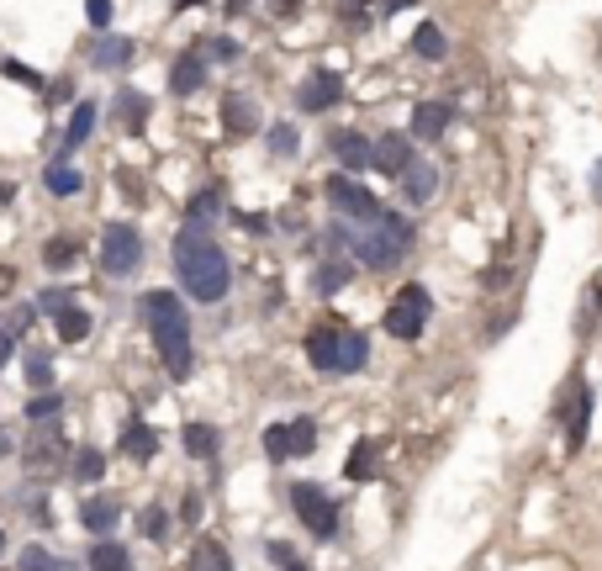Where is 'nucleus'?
<instances>
[{"label": "nucleus", "mask_w": 602, "mask_h": 571, "mask_svg": "<svg viewBox=\"0 0 602 571\" xmlns=\"http://www.w3.org/2000/svg\"><path fill=\"white\" fill-rule=\"evenodd\" d=\"M22 571H64V566L53 561L43 545H32V550H22Z\"/></svg>", "instance_id": "41"}, {"label": "nucleus", "mask_w": 602, "mask_h": 571, "mask_svg": "<svg viewBox=\"0 0 602 571\" xmlns=\"http://www.w3.org/2000/svg\"><path fill=\"white\" fill-rule=\"evenodd\" d=\"M185 6H201V0H175V11H185Z\"/></svg>", "instance_id": "53"}, {"label": "nucleus", "mask_w": 602, "mask_h": 571, "mask_svg": "<svg viewBox=\"0 0 602 571\" xmlns=\"http://www.w3.org/2000/svg\"><path fill=\"white\" fill-rule=\"evenodd\" d=\"M6 201H11V186H0V207H6Z\"/></svg>", "instance_id": "54"}, {"label": "nucleus", "mask_w": 602, "mask_h": 571, "mask_svg": "<svg viewBox=\"0 0 602 571\" xmlns=\"http://www.w3.org/2000/svg\"><path fill=\"white\" fill-rule=\"evenodd\" d=\"M270 556H275L280 566H286V571H312V566H301V561L291 556V550H286V545H270Z\"/></svg>", "instance_id": "46"}, {"label": "nucleus", "mask_w": 602, "mask_h": 571, "mask_svg": "<svg viewBox=\"0 0 602 571\" xmlns=\"http://www.w3.org/2000/svg\"><path fill=\"white\" fill-rule=\"evenodd\" d=\"M180 439H185V455H196V460H212L217 445H222L212 423H185V434H180Z\"/></svg>", "instance_id": "22"}, {"label": "nucleus", "mask_w": 602, "mask_h": 571, "mask_svg": "<svg viewBox=\"0 0 602 571\" xmlns=\"http://www.w3.org/2000/svg\"><path fill=\"white\" fill-rule=\"evenodd\" d=\"M59 408H64L59 392H48V397L37 392V397H32V408H27V418H32V423H53V413H59Z\"/></svg>", "instance_id": "38"}, {"label": "nucleus", "mask_w": 602, "mask_h": 571, "mask_svg": "<svg viewBox=\"0 0 602 571\" xmlns=\"http://www.w3.org/2000/svg\"><path fill=\"white\" fill-rule=\"evenodd\" d=\"M169 254H175L180 286L191 291L196 302H222V297H228V260H222L217 238H206L201 228H185Z\"/></svg>", "instance_id": "1"}, {"label": "nucleus", "mask_w": 602, "mask_h": 571, "mask_svg": "<svg viewBox=\"0 0 602 571\" xmlns=\"http://www.w3.org/2000/svg\"><path fill=\"white\" fill-rule=\"evenodd\" d=\"M328 196H333V207L344 212V217H354V223H375V217L386 212L365 186H354V180H344V175H333V180H328Z\"/></svg>", "instance_id": "8"}, {"label": "nucleus", "mask_w": 602, "mask_h": 571, "mask_svg": "<svg viewBox=\"0 0 602 571\" xmlns=\"http://www.w3.org/2000/svg\"><path fill=\"white\" fill-rule=\"evenodd\" d=\"M333 154L344 170H365V164H375V143H365L360 133H338L333 138Z\"/></svg>", "instance_id": "16"}, {"label": "nucleus", "mask_w": 602, "mask_h": 571, "mask_svg": "<svg viewBox=\"0 0 602 571\" xmlns=\"http://www.w3.org/2000/svg\"><path fill=\"white\" fill-rule=\"evenodd\" d=\"M375 471H381V460H375V439H360L354 455H349V466H344V476H349V482H370Z\"/></svg>", "instance_id": "23"}, {"label": "nucleus", "mask_w": 602, "mask_h": 571, "mask_svg": "<svg viewBox=\"0 0 602 571\" xmlns=\"http://www.w3.org/2000/svg\"><path fill=\"white\" fill-rule=\"evenodd\" d=\"M143 534H148V540H164V534H169V513L164 508H143Z\"/></svg>", "instance_id": "43"}, {"label": "nucleus", "mask_w": 602, "mask_h": 571, "mask_svg": "<svg viewBox=\"0 0 602 571\" xmlns=\"http://www.w3.org/2000/svg\"><path fill=\"white\" fill-rule=\"evenodd\" d=\"M265 455L275 460V466H280V460H291V423H270V429H265Z\"/></svg>", "instance_id": "33"}, {"label": "nucleus", "mask_w": 602, "mask_h": 571, "mask_svg": "<svg viewBox=\"0 0 602 571\" xmlns=\"http://www.w3.org/2000/svg\"><path fill=\"white\" fill-rule=\"evenodd\" d=\"M117 117H122L127 133H143V127H148V101L138 96V90H122V96H117Z\"/></svg>", "instance_id": "25"}, {"label": "nucleus", "mask_w": 602, "mask_h": 571, "mask_svg": "<svg viewBox=\"0 0 602 571\" xmlns=\"http://www.w3.org/2000/svg\"><path fill=\"white\" fill-rule=\"evenodd\" d=\"M74 476H80V482H101V476H106V455H101V450H80V460H74Z\"/></svg>", "instance_id": "35"}, {"label": "nucleus", "mask_w": 602, "mask_h": 571, "mask_svg": "<svg viewBox=\"0 0 602 571\" xmlns=\"http://www.w3.org/2000/svg\"><path fill=\"white\" fill-rule=\"evenodd\" d=\"M154 450H159V434L148 429V423H127L122 429V455L127 460H154Z\"/></svg>", "instance_id": "18"}, {"label": "nucleus", "mask_w": 602, "mask_h": 571, "mask_svg": "<svg viewBox=\"0 0 602 571\" xmlns=\"http://www.w3.org/2000/svg\"><path fill=\"white\" fill-rule=\"evenodd\" d=\"M27 323H32V307H16V312H11V323L0 318V371H6V360L16 355V344H22Z\"/></svg>", "instance_id": "19"}, {"label": "nucleus", "mask_w": 602, "mask_h": 571, "mask_svg": "<svg viewBox=\"0 0 602 571\" xmlns=\"http://www.w3.org/2000/svg\"><path fill=\"white\" fill-rule=\"evenodd\" d=\"M138 260H143V238L127 223H111L101 233V265H106V275H133Z\"/></svg>", "instance_id": "6"}, {"label": "nucleus", "mask_w": 602, "mask_h": 571, "mask_svg": "<svg viewBox=\"0 0 602 571\" xmlns=\"http://www.w3.org/2000/svg\"><path fill=\"white\" fill-rule=\"evenodd\" d=\"M270 149H275L280 159L296 154V127H291V122H275V127H270Z\"/></svg>", "instance_id": "39"}, {"label": "nucleus", "mask_w": 602, "mask_h": 571, "mask_svg": "<svg viewBox=\"0 0 602 571\" xmlns=\"http://www.w3.org/2000/svg\"><path fill=\"white\" fill-rule=\"evenodd\" d=\"M338 16H344L349 27H365L370 22V0H338Z\"/></svg>", "instance_id": "42"}, {"label": "nucleus", "mask_w": 602, "mask_h": 571, "mask_svg": "<svg viewBox=\"0 0 602 571\" xmlns=\"http://www.w3.org/2000/svg\"><path fill=\"white\" fill-rule=\"evenodd\" d=\"M191 571H233V556L222 540H196L191 550Z\"/></svg>", "instance_id": "20"}, {"label": "nucleus", "mask_w": 602, "mask_h": 571, "mask_svg": "<svg viewBox=\"0 0 602 571\" xmlns=\"http://www.w3.org/2000/svg\"><path fill=\"white\" fill-rule=\"evenodd\" d=\"M143 312H148V328H154L164 365L175 371V381H185L191 376V318H185V307L175 302V291H148Z\"/></svg>", "instance_id": "2"}, {"label": "nucleus", "mask_w": 602, "mask_h": 571, "mask_svg": "<svg viewBox=\"0 0 602 571\" xmlns=\"http://www.w3.org/2000/svg\"><path fill=\"white\" fill-rule=\"evenodd\" d=\"M312 445H317V423L312 418H296L291 423V455H312Z\"/></svg>", "instance_id": "36"}, {"label": "nucleus", "mask_w": 602, "mask_h": 571, "mask_svg": "<svg viewBox=\"0 0 602 571\" xmlns=\"http://www.w3.org/2000/svg\"><path fill=\"white\" fill-rule=\"evenodd\" d=\"M317 286H323V291H338V286H349V265H344V260L323 265V270H317Z\"/></svg>", "instance_id": "40"}, {"label": "nucleus", "mask_w": 602, "mask_h": 571, "mask_svg": "<svg viewBox=\"0 0 602 571\" xmlns=\"http://www.w3.org/2000/svg\"><path fill=\"white\" fill-rule=\"evenodd\" d=\"M412 0H381V16H391V11H407Z\"/></svg>", "instance_id": "50"}, {"label": "nucleus", "mask_w": 602, "mask_h": 571, "mask_svg": "<svg viewBox=\"0 0 602 571\" xmlns=\"http://www.w3.org/2000/svg\"><path fill=\"white\" fill-rule=\"evenodd\" d=\"M64 455H69V439L59 423H37L32 445H27V476H53L64 466Z\"/></svg>", "instance_id": "7"}, {"label": "nucleus", "mask_w": 602, "mask_h": 571, "mask_svg": "<svg viewBox=\"0 0 602 571\" xmlns=\"http://www.w3.org/2000/svg\"><path fill=\"white\" fill-rule=\"evenodd\" d=\"M222 117H228V133H233V138L254 133V106H249V96H228V101H222Z\"/></svg>", "instance_id": "26"}, {"label": "nucleus", "mask_w": 602, "mask_h": 571, "mask_svg": "<svg viewBox=\"0 0 602 571\" xmlns=\"http://www.w3.org/2000/svg\"><path fill=\"white\" fill-rule=\"evenodd\" d=\"M338 344H344V323H317L307 334V355H312L317 371L338 376Z\"/></svg>", "instance_id": "10"}, {"label": "nucleus", "mask_w": 602, "mask_h": 571, "mask_svg": "<svg viewBox=\"0 0 602 571\" xmlns=\"http://www.w3.org/2000/svg\"><path fill=\"white\" fill-rule=\"evenodd\" d=\"M349 249L360 254V265L391 270V265H402L407 249H412V223H407V217H397V212H381L375 223H365V233L349 238Z\"/></svg>", "instance_id": "3"}, {"label": "nucleus", "mask_w": 602, "mask_h": 571, "mask_svg": "<svg viewBox=\"0 0 602 571\" xmlns=\"http://www.w3.org/2000/svg\"><path fill=\"white\" fill-rule=\"evenodd\" d=\"M592 191H597V201H602V164H597V170H592Z\"/></svg>", "instance_id": "52"}, {"label": "nucleus", "mask_w": 602, "mask_h": 571, "mask_svg": "<svg viewBox=\"0 0 602 571\" xmlns=\"http://www.w3.org/2000/svg\"><path fill=\"white\" fill-rule=\"evenodd\" d=\"M296 6H301V0H270L275 16H296Z\"/></svg>", "instance_id": "49"}, {"label": "nucleus", "mask_w": 602, "mask_h": 571, "mask_svg": "<svg viewBox=\"0 0 602 571\" xmlns=\"http://www.w3.org/2000/svg\"><path fill=\"white\" fill-rule=\"evenodd\" d=\"M428 328V291L423 286H402L386 307V334L391 339H418Z\"/></svg>", "instance_id": "4"}, {"label": "nucleus", "mask_w": 602, "mask_h": 571, "mask_svg": "<svg viewBox=\"0 0 602 571\" xmlns=\"http://www.w3.org/2000/svg\"><path fill=\"white\" fill-rule=\"evenodd\" d=\"M587 418H592V386L571 381V402H566V445L571 450L587 445Z\"/></svg>", "instance_id": "11"}, {"label": "nucleus", "mask_w": 602, "mask_h": 571, "mask_svg": "<svg viewBox=\"0 0 602 571\" xmlns=\"http://www.w3.org/2000/svg\"><path fill=\"white\" fill-rule=\"evenodd\" d=\"M90 571H133V556L117 540H96L90 545Z\"/></svg>", "instance_id": "21"}, {"label": "nucleus", "mask_w": 602, "mask_h": 571, "mask_svg": "<svg viewBox=\"0 0 602 571\" xmlns=\"http://www.w3.org/2000/svg\"><path fill=\"white\" fill-rule=\"evenodd\" d=\"M0 556H6V534H0Z\"/></svg>", "instance_id": "55"}, {"label": "nucleus", "mask_w": 602, "mask_h": 571, "mask_svg": "<svg viewBox=\"0 0 602 571\" xmlns=\"http://www.w3.org/2000/svg\"><path fill=\"white\" fill-rule=\"evenodd\" d=\"M201 80H206L201 53H180V59H175V69H169V90H175V96H196V90H201Z\"/></svg>", "instance_id": "15"}, {"label": "nucleus", "mask_w": 602, "mask_h": 571, "mask_svg": "<svg viewBox=\"0 0 602 571\" xmlns=\"http://www.w3.org/2000/svg\"><path fill=\"white\" fill-rule=\"evenodd\" d=\"M85 16H90L96 27H106V22H111V0H85Z\"/></svg>", "instance_id": "45"}, {"label": "nucleus", "mask_w": 602, "mask_h": 571, "mask_svg": "<svg viewBox=\"0 0 602 571\" xmlns=\"http://www.w3.org/2000/svg\"><path fill=\"white\" fill-rule=\"evenodd\" d=\"M11 450H16V439H11L6 429H0V455H11Z\"/></svg>", "instance_id": "51"}, {"label": "nucleus", "mask_w": 602, "mask_h": 571, "mask_svg": "<svg viewBox=\"0 0 602 571\" xmlns=\"http://www.w3.org/2000/svg\"><path fill=\"white\" fill-rule=\"evenodd\" d=\"M37 307H43V312H53V318H59V312H69L74 302H69V291H59V286H53V291H43V297H37Z\"/></svg>", "instance_id": "44"}, {"label": "nucleus", "mask_w": 602, "mask_h": 571, "mask_svg": "<svg viewBox=\"0 0 602 571\" xmlns=\"http://www.w3.org/2000/svg\"><path fill=\"white\" fill-rule=\"evenodd\" d=\"M11 291H16V270H11V265H0V302H6Z\"/></svg>", "instance_id": "48"}, {"label": "nucleus", "mask_w": 602, "mask_h": 571, "mask_svg": "<svg viewBox=\"0 0 602 571\" xmlns=\"http://www.w3.org/2000/svg\"><path fill=\"white\" fill-rule=\"evenodd\" d=\"M449 117H455V106H444V101H423L418 112H412V138L434 143L444 127H449Z\"/></svg>", "instance_id": "12"}, {"label": "nucleus", "mask_w": 602, "mask_h": 571, "mask_svg": "<svg viewBox=\"0 0 602 571\" xmlns=\"http://www.w3.org/2000/svg\"><path fill=\"white\" fill-rule=\"evenodd\" d=\"M85 334H90V318H85L80 307H69V312H59V339H64V344H80Z\"/></svg>", "instance_id": "34"}, {"label": "nucleus", "mask_w": 602, "mask_h": 571, "mask_svg": "<svg viewBox=\"0 0 602 571\" xmlns=\"http://www.w3.org/2000/svg\"><path fill=\"white\" fill-rule=\"evenodd\" d=\"M291 508H296V519L307 524L317 540H333V534H338V508H333V497L323 487H291Z\"/></svg>", "instance_id": "5"}, {"label": "nucleus", "mask_w": 602, "mask_h": 571, "mask_svg": "<svg viewBox=\"0 0 602 571\" xmlns=\"http://www.w3.org/2000/svg\"><path fill=\"white\" fill-rule=\"evenodd\" d=\"M407 164H412V149H407V138H402V133H386L381 143H375V170H386V175H397V180H402Z\"/></svg>", "instance_id": "14"}, {"label": "nucleus", "mask_w": 602, "mask_h": 571, "mask_svg": "<svg viewBox=\"0 0 602 571\" xmlns=\"http://www.w3.org/2000/svg\"><path fill=\"white\" fill-rule=\"evenodd\" d=\"M217 212H222V196H217V191H201L191 207H185V228H206V223H217Z\"/></svg>", "instance_id": "27"}, {"label": "nucleus", "mask_w": 602, "mask_h": 571, "mask_svg": "<svg viewBox=\"0 0 602 571\" xmlns=\"http://www.w3.org/2000/svg\"><path fill=\"white\" fill-rule=\"evenodd\" d=\"M74 260H80V244H74V238H53V244H43V265L48 270H69Z\"/></svg>", "instance_id": "30"}, {"label": "nucleus", "mask_w": 602, "mask_h": 571, "mask_svg": "<svg viewBox=\"0 0 602 571\" xmlns=\"http://www.w3.org/2000/svg\"><path fill=\"white\" fill-rule=\"evenodd\" d=\"M412 48H418L423 59H444V48H449V43H444V32H439L434 22H423L418 32H412Z\"/></svg>", "instance_id": "32"}, {"label": "nucleus", "mask_w": 602, "mask_h": 571, "mask_svg": "<svg viewBox=\"0 0 602 571\" xmlns=\"http://www.w3.org/2000/svg\"><path fill=\"white\" fill-rule=\"evenodd\" d=\"M90 59H96L101 69H117V64L133 59V43H127V38H101L96 48H90Z\"/></svg>", "instance_id": "29"}, {"label": "nucleus", "mask_w": 602, "mask_h": 571, "mask_svg": "<svg viewBox=\"0 0 602 571\" xmlns=\"http://www.w3.org/2000/svg\"><path fill=\"white\" fill-rule=\"evenodd\" d=\"M402 186H407V201H428L439 186V175H434V164L428 159H412L407 170H402Z\"/></svg>", "instance_id": "17"}, {"label": "nucleus", "mask_w": 602, "mask_h": 571, "mask_svg": "<svg viewBox=\"0 0 602 571\" xmlns=\"http://www.w3.org/2000/svg\"><path fill=\"white\" fill-rule=\"evenodd\" d=\"M90 127H96V106H74V117H69V127H64V149H80V143L90 138Z\"/></svg>", "instance_id": "28"}, {"label": "nucleus", "mask_w": 602, "mask_h": 571, "mask_svg": "<svg viewBox=\"0 0 602 571\" xmlns=\"http://www.w3.org/2000/svg\"><path fill=\"white\" fill-rule=\"evenodd\" d=\"M27 386L32 392H48L53 386V360L43 355V349H27Z\"/></svg>", "instance_id": "31"}, {"label": "nucleus", "mask_w": 602, "mask_h": 571, "mask_svg": "<svg viewBox=\"0 0 602 571\" xmlns=\"http://www.w3.org/2000/svg\"><path fill=\"white\" fill-rule=\"evenodd\" d=\"M6 75H11L16 85H37V75H32V69H27V64H6Z\"/></svg>", "instance_id": "47"}, {"label": "nucleus", "mask_w": 602, "mask_h": 571, "mask_svg": "<svg viewBox=\"0 0 602 571\" xmlns=\"http://www.w3.org/2000/svg\"><path fill=\"white\" fill-rule=\"evenodd\" d=\"M48 191H59V196H74V191H80V175H74L69 164H53V170H48Z\"/></svg>", "instance_id": "37"}, {"label": "nucleus", "mask_w": 602, "mask_h": 571, "mask_svg": "<svg viewBox=\"0 0 602 571\" xmlns=\"http://www.w3.org/2000/svg\"><path fill=\"white\" fill-rule=\"evenodd\" d=\"M344 101V75H333V69H312L307 80H301V112H328V106Z\"/></svg>", "instance_id": "9"}, {"label": "nucleus", "mask_w": 602, "mask_h": 571, "mask_svg": "<svg viewBox=\"0 0 602 571\" xmlns=\"http://www.w3.org/2000/svg\"><path fill=\"white\" fill-rule=\"evenodd\" d=\"M117 519H122L117 497H85V503H80V524L96 529V534H111V529H117Z\"/></svg>", "instance_id": "13"}, {"label": "nucleus", "mask_w": 602, "mask_h": 571, "mask_svg": "<svg viewBox=\"0 0 602 571\" xmlns=\"http://www.w3.org/2000/svg\"><path fill=\"white\" fill-rule=\"evenodd\" d=\"M370 355V339L360 334V328H344V344H338V371H360Z\"/></svg>", "instance_id": "24"}]
</instances>
